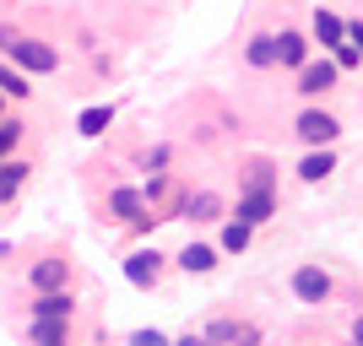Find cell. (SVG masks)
I'll return each mask as SVG.
<instances>
[{
	"mask_svg": "<svg viewBox=\"0 0 363 346\" xmlns=\"http://www.w3.org/2000/svg\"><path fill=\"white\" fill-rule=\"evenodd\" d=\"M347 38H352V44L363 49V22H352V28H347Z\"/></svg>",
	"mask_w": 363,
	"mask_h": 346,
	"instance_id": "27",
	"label": "cell"
},
{
	"mask_svg": "<svg viewBox=\"0 0 363 346\" xmlns=\"http://www.w3.org/2000/svg\"><path fill=\"white\" fill-rule=\"evenodd\" d=\"M33 319H71V298H65L60 287H55V292H44V298L33 303Z\"/></svg>",
	"mask_w": 363,
	"mask_h": 346,
	"instance_id": "10",
	"label": "cell"
},
{
	"mask_svg": "<svg viewBox=\"0 0 363 346\" xmlns=\"http://www.w3.org/2000/svg\"><path fill=\"white\" fill-rule=\"evenodd\" d=\"M11 60L22 65V71H33V76H49L55 65H60V54H55L49 44H38V38H16V44H11Z\"/></svg>",
	"mask_w": 363,
	"mask_h": 346,
	"instance_id": "1",
	"label": "cell"
},
{
	"mask_svg": "<svg viewBox=\"0 0 363 346\" xmlns=\"http://www.w3.org/2000/svg\"><path fill=\"white\" fill-rule=\"evenodd\" d=\"M108 120H114V108H104V103H98V108H82V120H76V130H82V136H104V130H108Z\"/></svg>",
	"mask_w": 363,
	"mask_h": 346,
	"instance_id": "11",
	"label": "cell"
},
{
	"mask_svg": "<svg viewBox=\"0 0 363 346\" xmlns=\"http://www.w3.org/2000/svg\"><path fill=\"white\" fill-rule=\"evenodd\" d=\"M179 265H184V271H212V265H217V249H206V243H190V249L179 255Z\"/></svg>",
	"mask_w": 363,
	"mask_h": 346,
	"instance_id": "17",
	"label": "cell"
},
{
	"mask_svg": "<svg viewBox=\"0 0 363 346\" xmlns=\"http://www.w3.org/2000/svg\"><path fill=\"white\" fill-rule=\"evenodd\" d=\"M244 243H250V222L239 217V222H228V233H223V249H233V255H239Z\"/></svg>",
	"mask_w": 363,
	"mask_h": 346,
	"instance_id": "20",
	"label": "cell"
},
{
	"mask_svg": "<svg viewBox=\"0 0 363 346\" xmlns=\"http://www.w3.org/2000/svg\"><path fill=\"white\" fill-rule=\"evenodd\" d=\"M325 173H336V157H331V151H309L303 168H298V179H309V184H320Z\"/></svg>",
	"mask_w": 363,
	"mask_h": 346,
	"instance_id": "12",
	"label": "cell"
},
{
	"mask_svg": "<svg viewBox=\"0 0 363 346\" xmlns=\"http://www.w3.org/2000/svg\"><path fill=\"white\" fill-rule=\"evenodd\" d=\"M239 217H244L250 227L272 217V195H266V184H255V195H244V200H239Z\"/></svg>",
	"mask_w": 363,
	"mask_h": 346,
	"instance_id": "7",
	"label": "cell"
},
{
	"mask_svg": "<svg viewBox=\"0 0 363 346\" xmlns=\"http://www.w3.org/2000/svg\"><path fill=\"white\" fill-rule=\"evenodd\" d=\"M130 346H168V341L157 330H136V335H130Z\"/></svg>",
	"mask_w": 363,
	"mask_h": 346,
	"instance_id": "23",
	"label": "cell"
},
{
	"mask_svg": "<svg viewBox=\"0 0 363 346\" xmlns=\"http://www.w3.org/2000/svg\"><path fill=\"white\" fill-rule=\"evenodd\" d=\"M250 65H277V33H260V38H250Z\"/></svg>",
	"mask_w": 363,
	"mask_h": 346,
	"instance_id": "15",
	"label": "cell"
},
{
	"mask_svg": "<svg viewBox=\"0 0 363 346\" xmlns=\"http://www.w3.org/2000/svg\"><path fill=\"white\" fill-rule=\"evenodd\" d=\"M16 38H22V33H11V28H0V49H6V54H11V44Z\"/></svg>",
	"mask_w": 363,
	"mask_h": 346,
	"instance_id": "25",
	"label": "cell"
},
{
	"mask_svg": "<svg viewBox=\"0 0 363 346\" xmlns=\"http://www.w3.org/2000/svg\"><path fill=\"white\" fill-rule=\"evenodd\" d=\"M11 141H16V125H0V157L11 151Z\"/></svg>",
	"mask_w": 363,
	"mask_h": 346,
	"instance_id": "24",
	"label": "cell"
},
{
	"mask_svg": "<svg viewBox=\"0 0 363 346\" xmlns=\"http://www.w3.org/2000/svg\"><path fill=\"white\" fill-rule=\"evenodd\" d=\"M298 136L309 141V146H331L336 120H331V114H320V108H303V114H298Z\"/></svg>",
	"mask_w": 363,
	"mask_h": 346,
	"instance_id": "3",
	"label": "cell"
},
{
	"mask_svg": "<svg viewBox=\"0 0 363 346\" xmlns=\"http://www.w3.org/2000/svg\"><path fill=\"white\" fill-rule=\"evenodd\" d=\"M315 38H320V44H325V49L347 44V22H342V16H331V11H325V6H320V11H315Z\"/></svg>",
	"mask_w": 363,
	"mask_h": 346,
	"instance_id": "6",
	"label": "cell"
},
{
	"mask_svg": "<svg viewBox=\"0 0 363 346\" xmlns=\"http://www.w3.org/2000/svg\"><path fill=\"white\" fill-rule=\"evenodd\" d=\"M174 346H212V335H184V341H174Z\"/></svg>",
	"mask_w": 363,
	"mask_h": 346,
	"instance_id": "26",
	"label": "cell"
},
{
	"mask_svg": "<svg viewBox=\"0 0 363 346\" xmlns=\"http://www.w3.org/2000/svg\"><path fill=\"white\" fill-rule=\"evenodd\" d=\"M184 211H190L196 222H217V211H223V200H217V195H196V200H190Z\"/></svg>",
	"mask_w": 363,
	"mask_h": 346,
	"instance_id": "19",
	"label": "cell"
},
{
	"mask_svg": "<svg viewBox=\"0 0 363 346\" xmlns=\"http://www.w3.org/2000/svg\"><path fill=\"white\" fill-rule=\"evenodd\" d=\"M33 287H38V292L65 287V260H38V265H33Z\"/></svg>",
	"mask_w": 363,
	"mask_h": 346,
	"instance_id": "9",
	"label": "cell"
},
{
	"mask_svg": "<svg viewBox=\"0 0 363 346\" xmlns=\"http://www.w3.org/2000/svg\"><path fill=\"white\" fill-rule=\"evenodd\" d=\"M358 60H363L358 44H336V65H358Z\"/></svg>",
	"mask_w": 363,
	"mask_h": 346,
	"instance_id": "21",
	"label": "cell"
},
{
	"mask_svg": "<svg viewBox=\"0 0 363 346\" xmlns=\"http://www.w3.org/2000/svg\"><path fill=\"white\" fill-rule=\"evenodd\" d=\"M303 54H309L303 33H277V60H282V65H298V71H303Z\"/></svg>",
	"mask_w": 363,
	"mask_h": 346,
	"instance_id": "8",
	"label": "cell"
},
{
	"mask_svg": "<svg viewBox=\"0 0 363 346\" xmlns=\"http://www.w3.org/2000/svg\"><path fill=\"white\" fill-rule=\"evenodd\" d=\"M108 206H114V217H130V222H147V217H141V195H136V190H114V195H108Z\"/></svg>",
	"mask_w": 363,
	"mask_h": 346,
	"instance_id": "16",
	"label": "cell"
},
{
	"mask_svg": "<svg viewBox=\"0 0 363 346\" xmlns=\"http://www.w3.org/2000/svg\"><path fill=\"white\" fill-rule=\"evenodd\" d=\"M293 292L303 303H325L331 298V276L320 271V265H303V271H293Z\"/></svg>",
	"mask_w": 363,
	"mask_h": 346,
	"instance_id": "2",
	"label": "cell"
},
{
	"mask_svg": "<svg viewBox=\"0 0 363 346\" xmlns=\"http://www.w3.org/2000/svg\"><path fill=\"white\" fill-rule=\"evenodd\" d=\"M336 71H342V65H336V60H315V65H303V71H298V92H309V98H320V92H325V87H336Z\"/></svg>",
	"mask_w": 363,
	"mask_h": 346,
	"instance_id": "4",
	"label": "cell"
},
{
	"mask_svg": "<svg viewBox=\"0 0 363 346\" xmlns=\"http://www.w3.org/2000/svg\"><path fill=\"white\" fill-rule=\"evenodd\" d=\"M233 335H244L239 325H228V319H217V325H212V341H233Z\"/></svg>",
	"mask_w": 363,
	"mask_h": 346,
	"instance_id": "22",
	"label": "cell"
},
{
	"mask_svg": "<svg viewBox=\"0 0 363 346\" xmlns=\"http://www.w3.org/2000/svg\"><path fill=\"white\" fill-rule=\"evenodd\" d=\"M0 92H6V98H28V71H22V65H0Z\"/></svg>",
	"mask_w": 363,
	"mask_h": 346,
	"instance_id": "14",
	"label": "cell"
},
{
	"mask_svg": "<svg viewBox=\"0 0 363 346\" xmlns=\"http://www.w3.org/2000/svg\"><path fill=\"white\" fill-rule=\"evenodd\" d=\"M352 341H358V346H363V319H358V325H352Z\"/></svg>",
	"mask_w": 363,
	"mask_h": 346,
	"instance_id": "28",
	"label": "cell"
},
{
	"mask_svg": "<svg viewBox=\"0 0 363 346\" xmlns=\"http://www.w3.org/2000/svg\"><path fill=\"white\" fill-rule=\"evenodd\" d=\"M65 325H71V319H33V341L38 346H65Z\"/></svg>",
	"mask_w": 363,
	"mask_h": 346,
	"instance_id": "13",
	"label": "cell"
},
{
	"mask_svg": "<svg viewBox=\"0 0 363 346\" xmlns=\"http://www.w3.org/2000/svg\"><path fill=\"white\" fill-rule=\"evenodd\" d=\"M157 271H163V265H157V255H147V249H136V255L125 260V282L130 287H152Z\"/></svg>",
	"mask_w": 363,
	"mask_h": 346,
	"instance_id": "5",
	"label": "cell"
},
{
	"mask_svg": "<svg viewBox=\"0 0 363 346\" xmlns=\"http://www.w3.org/2000/svg\"><path fill=\"white\" fill-rule=\"evenodd\" d=\"M22 179H28V168H22V163H0V200H11L16 190H22Z\"/></svg>",
	"mask_w": 363,
	"mask_h": 346,
	"instance_id": "18",
	"label": "cell"
}]
</instances>
